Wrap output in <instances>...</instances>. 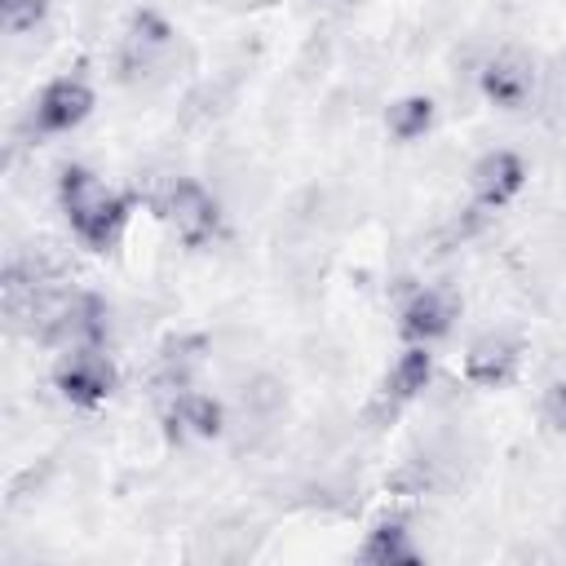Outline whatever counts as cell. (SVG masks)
<instances>
[{"instance_id":"obj_9","label":"cell","mask_w":566,"mask_h":566,"mask_svg":"<svg viewBox=\"0 0 566 566\" xmlns=\"http://www.w3.org/2000/svg\"><path fill=\"white\" fill-rule=\"evenodd\" d=\"M451 323H455V296L442 292V287H420L402 305V323L398 327H402V336L411 345H433V340H442L451 332Z\"/></svg>"},{"instance_id":"obj_15","label":"cell","mask_w":566,"mask_h":566,"mask_svg":"<svg viewBox=\"0 0 566 566\" xmlns=\"http://www.w3.org/2000/svg\"><path fill=\"white\" fill-rule=\"evenodd\" d=\"M433 97H420V93H411V97H398L389 111H385V128H389V137H398V142H420L429 128H433Z\"/></svg>"},{"instance_id":"obj_1","label":"cell","mask_w":566,"mask_h":566,"mask_svg":"<svg viewBox=\"0 0 566 566\" xmlns=\"http://www.w3.org/2000/svg\"><path fill=\"white\" fill-rule=\"evenodd\" d=\"M57 203L66 212V226L71 234L88 248V252H111L119 239H124V226H128V199L106 190L88 168L71 164L62 168L57 177Z\"/></svg>"},{"instance_id":"obj_11","label":"cell","mask_w":566,"mask_h":566,"mask_svg":"<svg viewBox=\"0 0 566 566\" xmlns=\"http://www.w3.org/2000/svg\"><path fill=\"white\" fill-rule=\"evenodd\" d=\"M429 376H433V354H429V345H407V349L398 354V363L389 367V376H385L380 407H389V416H394L398 407H407L411 398L424 394Z\"/></svg>"},{"instance_id":"obj_5","label":"cell","mask_w":566,"mask_h":566,"mask_svg":"<svg viewBox=\"0 0 566 566\" xmlns=\"http://www.w3.org/2000/svg\"><path fill=\"white\" fill-rule=\"evenodd\" d=\"M478 88H482V97H486L495 111L517 115V111H526V106L535 102V93H539V71H535V62H531L526 53L500 49L495 57L482 62Z\"/></svg>"},{"instance_id":"obj_10","label":"cell","mask_w":566,"mask_h":566,"mask_svg":"<svg viewBox=\"0 0 566 566\" xmlns=\"http://www.w3.org/2000/svg\"><path fill=\"white\" fill-rule=\"evenodd\" d=\"M517 358H522V345L513 336H482L464 354V380L469 385H482V389H495V385L513 380Z\"/></svg>"},{"instance_id":"obj_16","label":"cell","mask_w":566,"mask_h":566,"mask_svg":"<svg viewBox=\"0 0 566 566\" xmlns=\"http://www.w3.org/2000/svg\"><path fill=\"white\" fill-rule=\"evenodd\" d=\"M49 18V0H0V22L9 35H31L35 27H44Z\"/></svg>"},{"instance_id":"obj_17","label":"cell","mask_w":566,"mask_h":566,"mask_svg":"<svg viewBox=\"0 0 566 566\" xmlns=\"http://www.w3.org/2000/svg\"><path fill=\"white\" fill-rule=\"evenodd\" d=\"M539 416H544V424H548L553 433H562V438H566V380H553V385L544 389Z\"/></svg>"},{"instance_id":"obj_6","label":"cell","mask_w":566,"mask_h":566,"mask_svg":"<svg viewBox=\"0 0 566 566\" xmlns=\"http://www.w3.org/2000/svg\"><path fill=\"white\" fill-rule=\"evenodd\" d=\"M115 363L102 349H62L53 367V385L71 407H102L115 394Z\"/></svg>"},{"instance_id":"obj_12","label":"cell","mask_w":566,"mask_h":566,"mask_svg":"<svg viewBox=\"0 0 566 566\" xmlns=\"http://www.w3.org/2000/svg\"><path fill=\"white\" fill-rule=\"evenodd\" d=\"M168 424H172L177 438H217V433L226 429V407H221L212 394L181 389V394H172Z\"/></svg>"},{"instance_id":"obj_14","label":"cell","mask_w":566,"mask_h":566,"mask_svg":"<svg viewBox=\"0 0 566 566\" xmlns=\"http://www.w3.org/2000/svg\"><path fill=\"white\" fill-rule=\"evenodd\" d=\"M363 562H376V566H394V562H416V544H411V531L398 522V517H385L380 526L367 531L363 548H358Z\"/></svg>"},{"instance_id":"obj_13","label":"cell","mask_w":566,"mask_h":566,"mask_svg":"<svg viewBox=\"0 0 566 566\" xmlns=\"http://www.w3.org/2000/svg\"><path fill=\"white\" fill-rule=\"evenodd\" d=\"M203 354H208V340H203V336H172V340L159 349L150 380H155L159 389H168V394H181V389H190L195 371L203 367Z\"/></svg>"},{"instance_id":"obj_18","label":"cell","mask_w":566,"mask_h":566,"mask_svg":"<svg viewBox=\"0 0 566 566\" xmlns=\"http://www.w3.org/2000/svg\"><path fill=\"white\" fill-rule=\"evenodd\" d=\"M279 402H283V389H279V380H270V376L252 380V389L243 394V407H252V411H274Z\"/></svg>"},{"instance_id":"obj_8","label":"cell","mask_w":566,"mask_h":566,"mask_svg":"<svg viewBox=\"0 0 566 566\" xmlns=\"http://www.w3.org/2000/svg\"><path fill=\"white\" fill-rule=\"evenodd\" d=\"M522 186H526V164L513 150H486L469 168V199H473L469 212H482V217L500 212Z\"/></svg>"},{"instance_id":"obj_19","label":"cell","mask_w":566,"mask_h":566,"mask_svg":"<svg viewBox=\"0 0 566 566\" xmlns=\"http://www.w3.org/2000/svg\"><path fill=\"white\" fill-rule=\"evenodd\" d=\"M562 106H566V71H562Z\"/></svg>"},{"instance_id":"obj_4","label":"cell","mask_w":566,"mask_h":566,"mask_svg":"<svg viewBox=\"0 0 566 566\" xmlns=\"http://www.w3.org/2000/svg\"><path fill=\"white\" fill-rule=\"evenodd\" d=\"M159 212L168 217V226L177 230V239L190 243V248H203V243H212L221 234V208L208 195V186L195 181V177L168 181V190L159 195Z\"/></svg>"},{"instance_id":"obj_3","label":"cell","mask_w":566,"mask_h":566,"mask_svg":"<svg viewBox=\"0 0 566 566\" xmlns=\"http://www.w3.org/2000/svg\"><path fill=\"white\" fill-rule=\"evenodd\" d=\"M172 44H177L172 22L164 13H155V9H137L128 18L119 44H115V75L124 84H142L146 75H155L168 62Z\"/></svg>"},{"instance_id":"obj_2","label":"cell","mask_w":566,"mask_h":566,"mask_svg":"<svg viewBox=\"0 0 566 566\" xmlns=\"http://www.w3.org/2000/svg\"><path fill=\"white\" fill-rule=\"evenodd\" d=\"M111 332V310L97 292H57L53 305L35 318L31 336L53 349H102Z\"/></svg>"},{"instance_id":"obj_7","label":"cell","mask_w":566,"mask_h":566,"mask_svg":"<svg viewBox=\"0 0 566 566\" xmlns=\"http://www.w3.org/2000/svg\"><path fill=\"white\" fill-rule=\"evenodd\" d=\"M93 115V88L80 75H57L40 88L35 106H31V128L40 137H62L71 128H80Z\"/></svg>"}]
</instances>
